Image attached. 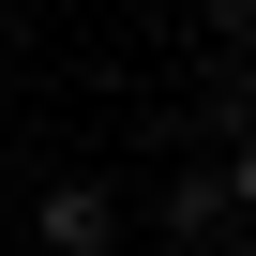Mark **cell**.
Here are the masks:
<instances>
[{
    "label": "cell",
    "mask_w": 256,
    "mask_h": 256,
    "mask_svg": "<svg viewBox=\"0 0 256 256\" xmlns=\"http://www.w3.org/2000/svg\"><path fill=\"white\" fill-rule=\"evenodd\" d=\"M211 226H226V181L181 166V181H166V241H211Z\"/></svg>",
    "instance_id": "cell-2"
},
{
    "label": "cell",
    "mask_w": 256,
    "mask_h": 256,
    "mask_svg": "<svg viewBox=\"0 0 256 256\" xmlns=\"http://www.w3.org/2000/svg\"><path fill=\"white\" fill-rule=\"evenodd\" d=\"M211 181H226V211H256V136H241V151H226Z\"/></svg>",
    "instance_id": "cell-4"
},
{
    "label": "cell",
    "mask_w": 256,
    "mask_h": 256,
    "mask_svg": "<svg viewBox=\"0 0 256 256\" xmlns=\"http://www.w3.org/2000/svg\"><path fill=\"white\" fill-rule=\"evenodd\" d=\"M196 30L211 46H256V0H196Z\"/></svg>",
    "instance_id": "cell-3"
},
{
    "label": "cell",
    "mask_w": 256,
    "mask_h": 256,
    "mask_svg": "<svg viewBox=\"0 0 256 256\" xmlns=\"http://www.w3.org/2000/svg\"><path fill=\"white\" fill-rule=\"evenodd\" d=\"M30 241H60V256H106V241H120V196H106V181H46Z\"/></svg>",
    "instance_id": "cell-1"
}]
</instances>
